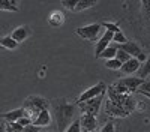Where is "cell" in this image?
Returning <instances> with one entry per match:
<instances>
[{
    "mask_svg": "<svg viewBox=\"0 0 150 132\" xmlns=\"http://www.w3.org/2000/svg\"><path fill=\"white\" fill-rule=\"evenodd\" d=\"M54 116L57 122V132H65V129L74 122L75 116V105L59 102L54 105Z\"/></svg>",
    "mask_w": 150,
    "mask_h": 132,
    "instance_id": "6da1fadb",
    "label": "cell"
},
{
    "mask_svg": "<svg viewBox=\"0 0 150 132\" xmlns=\"http://www.w3.org/2000/svg\"><path fill=\"white\" fill-rule=\"evenodd\" d=\"M48 101L41 98V96H30V98L26 99V102H24V107H23V111H24V116L33 119L39 114L42 110H48Z\"/></svg>",
    "mask_w": 150,
    "mask_h": 132,
    "instance_id": "7a4b0ae2",
    "label": "cell"
},
{
    "mask_svg": "<svg viewBox=\"0 0 150 132\" xmlns=\"http://www.w3.org/2000/svg\"><path fill=\"white\" fill-rule=\"evenodd\" d=\"M143 81H144V78H140V77H126V78L119 80V81L114 84V87H112V89H116L117 93L135 92Z\"/></svg>",
    "mask_w": 150,
    "mask_h": 132,
    "instance_id": "3957f363",
    "label": "cell"
},
{
    "mask_svg": "<svg viewBox=\"0 0 150 132\" xmlns=\"http://www.w3.org/2000/svg\"><path fill=\"white\" fill-rule=\"evenodd\" d=\"M102 30V26L99 23H95V24H87V26H83V27H78L77 30H75V33H77L80 38L86 39V41H96L99 33H101Z\"/></svg>",
    "mask_w": 150,
    "mask_h": 132,
    "instance_id": "277c9868",
    "label": "cell"
},
{
    "mask_svg": "<svg viewBox=\"0 0 150 132\" xmlns=\"http://www.w3.org/2000/svg\"><path fill=\"white\" fill-rule=\"evenodd\" d=\"M104 95H105V93L98 95V96H95V98L87 99V101H84V102H78V105L81 107L83 113L93 114V116L98 114V113H99V108H101V105H102V101H104Z\"/></svg>",
    "mask_w": 150,
    "mask_h": 132,
    "instance_id": "5b68a950",
    "label": "cell"
},
{
    "mask_svg": "<svg viewBox=\"0 0 150 132\" xmlns=\"http://www.w3.org/2000/svg\"><path fill=\"white\" fill-rule=\"evenodd\" d=\"M105 92H107V86H105V83L99 81V83H96V84H95V86H92V87H89L87 90H84V92L80 95V98H78V101H77V102H84V101L92 99V98H95V96L102 95V93H105Z\"/></svg>",
    "mask_w": 150,
    "mask_h": 132,
    "instance_id": "8992f818",
    "label": "cell"
},
{
    "mask_svg": "<svg viewBox=\"0 0 150 132\" xmlns=\"http://www.w3.org/2000/svg\"><path fill=\"white\" fill-rule=\"evenodd\" d=\"M98 126V120L93 114H87L83 113V116L80 117V128L83 132H93Z\"/></svg>",
    "mask_w": 150,
    "mask_h": 132,
    "instance_id": "52a82bcc",
    "label": "cell"
},
{
    "mask_svg": "<svg viewBox=\"0 0 150 132\" xmlns=\"http://www.w3.org/2000/svg\"><path fill=\"white\" fill-rule=\"evenodd\" d=\"M112 35H114L112 32L105 30V32H104V35L98 39V42H96V50H95L96 57H99V54H101V53L105 50V48L110 45V42H112Z\"/></svg>",
    "mask_w": 150,
    "mask_h": 132,
    "instance_id": "ba28073f",
    "label": "cell"
},
{
    "mask_svg": "<svg viewBox=\"0 0 150 132\" xmlns=\"http://www.w3.org/2000/svg\"><path fill=\"white\" fill-rule=\"evenodd\" d=\"M117 48H119V50H123L125 53H128L131 57H138L143 53L140 45L137 42H132V41H128L125 44H117Z\"/></svg>",
    "mask_w": 150,
    "mask_h": 132,
    "instance_id": "9c48e42d",
    "label": "cell"
},
{
    "mask_svg": "<svg viewBox=\"0 0 150 132\" xmlns=\"http://www.w3.org/2000/svg\"><path fill=\"white\" fill-rule=\"evenodd\" d=\"M140 66H141V63L138 62V59H137V57H131L128 62L122 63L120 71L123 72V74H126V75H131V74H135V72L140 69Z\"/></svg>",
    "mask_w": 150,
    "mask_h": 132,
    "instance_id": "30bf717a",
    "label": "cell"
},
{
    "mask_svg": "<svg viewBox=\"0 0 150 132\" xmlns=\"http://www.w3.org/2000/svg\"><path fill=\"white\" fill-rule=\"evenodd\" d=\"M32 123L36 125V126H41V128L42 126H48L50 123H51V114H50L48 110H42L39 114L33 119Z\"/></svg>",
    "mask_w": 150,
    "mask_h": 132,
    "instance_id": "8fae6325",
    "label": "cell"
},
{
    "mask_svg": "<svg viewBox=\"0 0 150 132\" xmlns=\"http://www.w3.org/2000/svg\"><path fill=\"white\" fill-rule=\"evenodd\" d=\"M29 33H30V30H29L27 26H20V27H17L14 32H12L11 36H12V39L20 44V42H24L29 38Z\"/></svg>",
    "mask_w": 150,
    "mask_h": 132,
    "instance_id": "7c38bea8",
    "label": "cell"
},
{
    "mask_svg": "<svg viewBox=\"0 0 150 132\" xmlns=\"http://www.w3.org/2000/svg\"><path fill=\"white\" fill-rule=\"evenodd\" d=\"M48 23L51 24L53 27L62 26V24L65 23V15H63V12H60V11H53L51 14L48 15Z\"/></svg>",
    "mask_w": 150,
    "mask_h": 132,
    "instance_id": "4fadbf2b",
    "label": "cell"
},
{
    "mask_svg": "<svg viewBox=\"0 0 150 132\" xmlns=\"http://www.w3.org/2000/svg\"><path fill=\"white\" fill-rule=\"evenodd\" d=\"M24 116V111L23 108H17V110H12V111H8L5 114H2V117L8 122H18V120Z\"/></svg>",
    "mask_w": 150,
    "mask_h": 132,
    "instance_id": "5bb4252c",
    "label": "cell"
},
{
    "mask_svg": "<svg viewBox=\"0 0 150 132\" xmlns=\"http://www.w3.org/2000/svg\"><path fill=\"white\" fill-rule=\"evenodd\" d=\"M0 47L6 48V50H15L18 47V42L12 39V36H2L0 38Z\"/></svg>",
    "mask_w": 150,
    "mask_h": 132,
    "instance_id": "9a60e30c",
    "label": "cell"
},
{
    "mask_svg": "<svg viewBox=\"0 0 150 132\" xmlns=\"http://www.w3.org/2000/svg\"><path fill=\"white\" fill-rule=\"evenodd\" d=\"M116 53H117V45H108L105 50L99 54V57H102V59H105V60L114 59V57H116Z\"/></svg>",
    "mask_w": 150,
    "mask_h": 132,
    "instance_id": "2e32d148",
    "label": "cell"
},
{
    "mask_svg": "<svg viewBox=\"0 0 150 132\" xmlns=\"http://www.w3.org/2000/svg\"><path fill=\"white\" fill-rule=\"evenodd\" d=\"M138 72V77L140 78H146L150 75V56L143 62V66H140V69L137 71Z\"/></svg>",
    "mask_w": 150,
    "mask_h": 132,
    "instance_id": "e0dca14e",
    "label": "cell"
},
{
    "mask_svg": "<svg viewBox=\"0 0 150 132\" xmlns=\"http://www.w3.org/2000/svg\"><path fill=\"white\" fill-rule=\"evenodd\" d=\"M98 3V0H80L75 11H84V9H89L92 6H95Z\"/></svg>",
    "mask_w": 150,
    "mask_h": 132,
    "instance_id": "ac0fdd59",
    "label": "cell"
},
{
    "mask_svg": "<svg viewBox=\"0 0 150 132\" xmlns=\"http://www.w3.org/2000/svg\"><path fill=\"white\" fill-rule=\"evenodd\" d=\"M0 11H9V12H18V8L12 5L9 0H0Z\"/></svg>",
    "mask_w": 150,
    "mask_h": 132,
    "instance_id": "d6986e66",
    "label": "cell"
},
{
    "mask_svg": "<svg viewBox=\"0 0 150 132\" xmlns=\"http://www.w3.org/2000/svg\"><path fill=\"white\" fill-rule=\"evenodd\" d=\"M105 66H107L108 69H111V71H117V69L122 68V62H120V60H117L116 57H114V59H108L107 63H105Z\"/></svg>",
    "mask_w": 150,
    "mask_h": 132,
    "instance_id": "ffe728a7",
    "label": "cell"
},
{
    "mask_svg": "<svg viewBox=\"0 0 150 132\" xmlns=\"http://www.w3.org/2000/svg\"><path fill=\"white\" fill-rule=\"evenodd\" d=\"M24 126H21L18 122H8L6 123V132H23Z\"/></svg>",
    "mask_w": 150,
    "mask_h": 132,
    "instance_id": "44dd1931",
    "label": "cell"
},
{
    "mask_svg": "<svg viewBox=\"0 0 150 132\" xmlns=\"http://www.w3.org/2000/svg\"><path fill=\"white\" fill-rule=\"evenodd\" d=\"M101 26L105 29V30H108V32H112V33H116V32H120V27L117 26L116 23H110V21H104V23H101Z\"/></svg>",
    "mask_w": 150,
    "mask_h": 132,
    "instance_id": "7402d4cb",
    "label": "cell"
},
{
    "mask_svg": "<svg viewBox=\"0 0 150 132\" xmlns=\"http://www.w3.org/2000/svg\"><path fill=\"white\" fill-rule=\"evenodd\" d=\"M112 42H116V44H125V42H128L126 39V36L123 35V32H116L114 35H112Z\"/></svg>",
    "mask_w": 150,
    "mask_h": 132,
    "instance_id": "603a6c76",
    "label": "cell"
},
{
    "mask_svg": "<svg viewBox=\"0 0 150 132\" xmlns=\"http://www.w3.org/2000/svg\"><path fill=\"white\" fill-rule=\"evenodd\" d=\"M65 132H81V128H80V119H75L74 122L65 129Z\"/></svg>",
    "mask_w": 150,
    "mask_h": 132,
    "instance_id": "cb8c5ba5",
    "label": "cell"
},
{
    "mask_svg": "<svg viewBox=\"0 0 150 132\" xmlns=\"http://www.w3.org/2000/svg\"><path fill=\"white\" fill-rule=\"evenodd\" d=\"M78 2L80 0H62V5H63L66 9H69V11H75Z\"/></svg>",
    "mask_w": 150,
    "mask_h": 132,
    "instance_id": "d4e9b609",
    "label": "cell"
},
{
    "mask_svg": "<svg viewBox=\"0 0 150 132\" xmlns=\"http://www.w3.org/2000/svg\"><path fill=\"white\" fill-rule=\"evenodd\" d=\"M135 92H138V93H141V95H143V93H150V80H149V81H143Z\"/></svg>",
    "mask_w": 150,
    "mask_h": 132,
    "instance_id": "484cf974",
    "label": "cell"
},
{
    "mask_svg": "<svg viewBox=\"0 0 150 132\" xmlns=\"http://www.w3.org/2000/svg\"><path fill=\"white\" fill-rule=\"evenodd\" d=\"M116 59H117V60H120L122 63H125V62H128V60L131 59V56H129L128 53H125L123 50H119V48H117V53H116Z\"/></svg>",
    "mask_w": 150,
    "mask_h": 132,
    "instance_id": "4316f807",
    "label": "cell"
},
{
    "mask_svg": "<svg viewBox=\"0 0 150 132\" xmlns=\"http://www.w3.org/2000/svg\"><path fill=\"white\" fill-rule=\"evenodd\" d=\"M39 131H41V126H36L33 123L24 126V129H23V132H39Z\"/></svg>",
    "mask_w": 150,
    "mask_h": 132,
    "instance_id": "83f0119b",
    "label": "cell"
},
{
    "mask_svg": "<svg viewBox=\"0 0 150 132\" xmlns=\"http://www.w3.org/2000/svg\"><path fill=\"white\" fill-rule=\"evenodd\" d=\"M18 123H20L21 126H27V125L32 123V119H29V117H26V116H23V117L18 120Z\"/></svg>",
    "mask_w": 150,
    "mask_h": 132,
    "instance_id": "f1b7e54d",
    "label": "cell"
},
{
    "mask_svg": "<svg viewBox=\"0 0 150 132\" xmlns=\"http://www.w3.org/2000/svg\"><path fill=\"white\" fill-rule=\"evenodd\" d=\"M101 132H114V125H112V123H107Z\"/></svg>",
    "mask_w": 150,
    "mask_h": 132,
    "instance_id": "f546056e",
    "label": "cell"
},
{
    "mask_svg": "<svg viewBox=\"0 0 150 132\" xmlns=\"http://www.w3.org/2000/svg\"><path fill=\"white\" fill-rule=\"evenodd\" d=\"M143 5H144V9L149 15V20H150V0H143Z\"/></svg>",
    "mask_w": 150,
    "mask_h": 132,
    "instance_id": "4dcf8cb0",
    "label": "cell"
},
{
    "mask_svg": "<svg viewBox=\"0 0 150 132\" xmlns=\"http://www.w3.org/2000/svg\"><path fill=\"white\" fill-rule=\"evenodd\" d=\"M0 132H6V125L5 123H0Z\"/></svg>",
    "mask_w": 150,
    "mask_h": 132,
    "instance_id": "1f68e13d",
    "label": "cell"
},
{
    "mask_svg": "<svg viewBox=\"0 0 150 132\" xmlns=\"http://www.w3.org/2000/svg\"><path fill=\"white\" fill-rule=\"evenodd\" d=\"M9 2H11L12 5H15V6H17V0H9Z\"/></svg>",
    "mask_w": 150,
    "mask_h": 132,
    "instance_id": "d6a6232c",
    "label": "cell"
},
{
    "mask_svg": "<svg viewBox=\"0 0 150 132\" xmlns=\"http://www.w3.org/2000/svg\"><path fill=\"white\" fill-rule=\"evenodd\" d=\"M143 95L146 96V98H149V99H150V93H143Z\"/></svg>",
    "mask_w": 150,
    "mask_h": 132,
    "instance_id": "836d02e7",
    "label": "cell"
},
{
    "mask_svg": "<svg viewBox=\"0 0 150 132\" xmlns=\"http://www.w3.org/2000/svg\"><path fill=\"white\" fill-rule=\"evenodd\" d=\"M0 48H2V47H0Z\"/></svg>",
    "mask_w": 150,
    "mask_h": 132,
    "instance_id": "e575fe53",
    "label": "cell"
}]
</instances>
